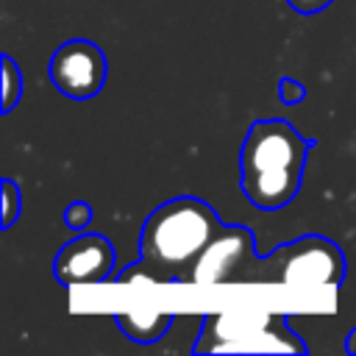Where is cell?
Listing matches in <instances>:
<instances>
[{"mask_svg": "<svg viewBox=\"0 0 356 356\" xmlns=\"http://www.w3.org/2000/svg\"><path fill=\"white\" fill-rule=\"evenodd\" d=\"M314 142L286 120H256L239 147V189L261 211L284 209L295 200L309 150Z\"/></svg>", "mask_w": 356, "mask_h": 356, "instance_id": "obj_1", "label": "cell"}, {"mask_svg": "<svg viewBox=\"0 0 356 356\" xmlns=\"http://www.w3.org/2000/svg\"><path fill=\"white\" fill-rule=\"evenodd\" d=\"M220 228L222 222L206 200L178 195L147 214L139 236V261L164 281H184L192 261Z\"/></svg>", "mask_w": 356, "mask_h": 356, "instance_id": "obj_2", "label": "cell"}, {"mask_svg": "<svg viewBox=\"0 0 356 356\" xmlns=\"http://www.w3.org/2000/svg\"><path fill=\"white\" fill-rule=\"evenodd\" d=\"M192 353H306L284 314H206Z\"/></svg>", "mask_w": 356, "mask_h": 356, "instance_id": "obj_3", "label": "cell"}, {"mask_svg": "<svg viewBox=\"0 0 356 356\" xmlns=\"http://www.w3.org/2000/svg\"><path fill=\"white\" fill-rule=\"evenodd\" d=\"M345 278V256L337 242L320 234L298 236L278 245L259 261L256 281L284 286H339Z\"/></svg>", "mask_w": 356, "mask_h": 356, "instance_id": "obj_4", "label": "cell"}, {"mask_svg": "<svg viewBox=\"0 0 356 356\" xmlns=\"http://www.w3.org/2000/svg\"><path fill=\"white\" fill-rule=\"evenodd\" d=\"M259 253H256V236L245 225H222L209 245L200 250V256L186 270V284L200 286H220V284H236V281H256L259 273Z\"/></svg>", "mask_w": 356, "mask_h": 356, "instance_id": "obj_5", "label": "cell"}, {"mask_svg": "<svg viewBox=\"0 0 356 356\" xmlns=\"http://www.w3.org/2000/svg\"><path fill=\"white\" fill-rule=\"evenodd\" d=\"M106 53L89 39H70L50 58V81L72 100L95 97L106 83Z\"/></svg>", "mask_w": 356, "mask_h": 356, "instance_id": "obj_6", "label": "cell"}, {"mask_svg": "<svg viewBox=\"0 0 356 356\" xmlns=\"http://www.w3.org/2000/svg\"><path fill=\"white\" fill-rule=\"evenodd\" d=\"M117 270V253L103 234H78L64 242L53 259V275L61 286L103 284Z\"/></svg>", "mask_w": 356, "mask_h": 356, "instance_id": "obj_7", "label": "cell"}, {"mask_svg": "<svg viewBox=\"0 0 356 356\" xmlns=\"http://www.w3.org/2000/svg\"><path fill=\"white\" fill-rule=\"evenodd\" d=\"M172 320H175L172 312H156V309H131V312L114 314V323L120 325V331L128 339L142 342V345L159 342L167 334V328L172 325Z\"/></svg>", "mask_w": 356, "mask_h": 356, "instance_id": "obj_8", "label": "cell"}, {"mask_svg": "<svg viewBox=\"0 0 356 356\" xmlns=\"http://www.w3.org/2000/svg\"><path fill=\"white\" fill-rule=\"evenodd\" d=\"M0 61H3V114H11L22 97L25 78H22V70L17 67V61L11 56H3Z\"/></svg>", "mask_w": 356, "mask_h": 356, "instance_id": "obj_9", "label": "cell"}, {"mask_svg": "<svg viewBox=\"0 0 356 356\" xmlns=\"http://www.w3.org/2000/svg\"><path fill=\"white\" fill-rule=\"evenodd\" d=\"M19 209H22L19 186L11 178H3V228H11L17 222Z\"/></svg>", "mask_w": 356, "mask_h": 356, "instance_id": "obj_10", "label": "cell"}, {"mask_svg": "<svg viewBox=\"0 0 356 356\" xmlns=\"http://www.w3.org/2000/svg\"><path fill=\"white\" fill-rule=\"evenodd\" d=\"M92 217H95V209L89 203H83V200H75V203H70L64 209V225L72 228V231H83L92 222Z\"/></svg>", "mask_w": 356, "mask_h": 356, "instance_id": "obj_11", "label": "cell"}, {"mask_svg": "<svg viewBox=\"0 0 356 356\" xmlns=\"http://www.w3.org/2000/svg\"><path fill=\"white\" fill-rule=\"evenodd\" d=\"M278 95H281V100H284L286 106H295V103H300V100L306 97V89H303V83H298L295 78H281V81H278Z\"/></svg>", "mask_w": 356, "mask_h": 356, "instance_id": "obj_12", "label": "cell"}, {"mask_svg": "<svg viewBox=\"0 0 356 356\" xmlns=\"http://www.w3.org/2000/svg\"><path fill=\"white\" fill-rule=\"evenodd\" d=\"M289 8H295L298 14H317L323 8H328L334 0H286Z\"/></svg>", "mask_w": 356, "mask_h": 356, "instance_id": "obj_13", "label": "cell"}, {"mask_svg": "<svg viewBox=\"0 0 356 356\" xmlns=\"http://www.w3.org/2000/svg\"><path fill=\"white\" fill-rule=\"evenodd\" d=\"M345 350L348 353H356V328L348 331V339H345Z\"/></svg>", "mask_w": 356, "mask_h": 356, "instance_id": "obj_14", "label": "cell"}]
</instances>
